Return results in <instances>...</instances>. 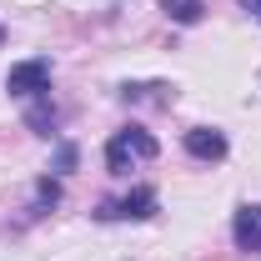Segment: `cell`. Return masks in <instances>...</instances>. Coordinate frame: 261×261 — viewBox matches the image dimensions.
Returning a JSON list of instances; mask_svg holds the SVG:
<instances>
[{
  "label": "cell",
  "instance_id": "1",
  "mask_svg": "<svg viewBox=\"0 0 261 261\" xmlns=\"http://www.w3.org/2000/svg\"><path fill=\"white\" fill-rule=\"evenodd\" d=\"M161 156V146H156V136L141 126H121L111 136V146H106V171L111 176H126L130 161H156Z\"/></svg>",
  "mask_w": 261,
  "mask_h": 261
},
{
  "label": "cell",
  "instance_id": "2",
  "mask_svg": "<svg viewBox=\"0 0 261 261\" xmlns=\"http://www.w3.org/2000/svg\"><path fill=\"white\" fill-rule=\"evenodd\" d=\"M156 216V191L151 186H136L121 201H100L96 206V221H151Z\"/></svg>",
  "mask_w": 261,
  "mask_h": 261
},
{
  "label": "cell",
  "instance_id": "3",
  "mask_svg": "<svg viewBox=\"0 0 261 261\" xmlns=\"http://www.w3.org/2000/svg\"><path fill=\"white\" fill-rule=\"evenodd\" d=\"M5 91H10V96H31V100L45 96V91H50V61H45V56H31V61L10 65Z\"/></svg>",
  "mask_w": 261,
  "mask_h": 261
},
{
  "label": "cell",
  "instance_id": "4",
  "mask_svg": "<svg viewBox=\"0 0 261 261\" xmlns=\"http://www.w3.org/2000/svg\"><path fill=\"white\" fill-rule=\"evenodd\" d=\"M231 236H236V251L261 256V206H241L231 221Z\"/></svg>",
  "mask_w": 261,
  "mask_h": 261
},
{
  "label": "cell",
  "instance_id": "5",
  "mask_svg": "<svg viewBox=\"0 0 261 261\" xmlns=\"http://www.w3.org/2000/svg\"><path fill=\"white\" fill-rule=\"evenodd\" d=\"M186 151L196 161H221L226 156V136L211 130V126H196V130H186Z\"/></svg>",
  "mask_w": 261,
  "mask_h": 261
},
{
  "label": "cell",
  "instance_id": "6",
  "mask_svg": "<svg viewBox=\"0 0 261 261\" xmlns=\"http://www.w3.org/2000/svg\"><path fill=\"white\" fill-rule=\"evenodd\" d=\"M56 121H61V116H56V106H50V91L35 96V106L25 111V126H31L35 136H56Z\"/></svg>",
  "mask_w": 261,
  "mask_h": 261
},
{
  "label": "cell",
  "instance_id": "7",
  "mask_svg": "<svg viewBox=\"0 0 261 261\" xmlns=\"http://www.w3.org/2000/svg\"><path fill=\"white\" fill-rule=\"evenodd\" d=\"M161 5H166V15H171L176 25H196V20L206 15V5H201V0H161Z\"/></svg>",
  "mask_w": 261,
  "mask_h": 261
},
{
  "label": "cell",
  "instance_id": "8",
  "mask_svg": "<svg viewBox=\"0 0 261 261\" xmlns=\"http://www.w3.org/2000/svg\"><path fill=\"white\" fill-rule=\"evenodd\" d=\"M56 201H61V181H56V176H40V181H35V216H40V211H50V206H56Z\"/></svg>",
  "mask_w": 261,
  "mask_h": 261
},
{
  "label": "cell",
  "instance_id": "9",
  "mask_svg": "<svg viewBox=\"0 0 261 261\" xmlns=\"http://www.w3.org/2000/svg\"><path fill=\"white\" fill-rule=\"evenodd\" d=\"M121 96L126 100H161V106H171L176 91H171V86H121Z\"/></svg>",
  "mask_w": 261,
  "mask_h": 261
},
{
  "label": "cell",
  "instance_id": "10",
  "mask_svg": "<svg viewBox=\"0 0 261 261\" xmlns=\"http://www.w3.org/2000/svg\"><path fill=\"white\" fill-rule=\"evenodd\" d=\"M56 171H75V146H61L56 151Z\"/></svg>",
  "mask_w": 261,
  "mask_h": 261
},
{
  "label": "cell",
  "instance_id": "11",
  "mask_svg": "<svg viewBox=\"0 0 261 261\" xmlns=\"http://www.w3.org/2000/svg\"><path fill=\"white\" fill-rule=\"evenodd\" d=\"M241 10H246V15H256V20H261V0H241Z\"/></svg>",
  "mask_w": 261,
  "mask_h": 261
},
{
  "label": "cell",
  "instance_id": "12",
  "mask_svg": "<svg viewBox=\"0 0 261 261\" xmlns=\"http://www.w3.org/2000/svg\"><path fill=\"white\" fill-rule=\"evenodd\" d=\"M0 45H5V25H0Z\"/></svg>",
  "mask_w": 261,
  "mask_h": 261
}]
</instances>
